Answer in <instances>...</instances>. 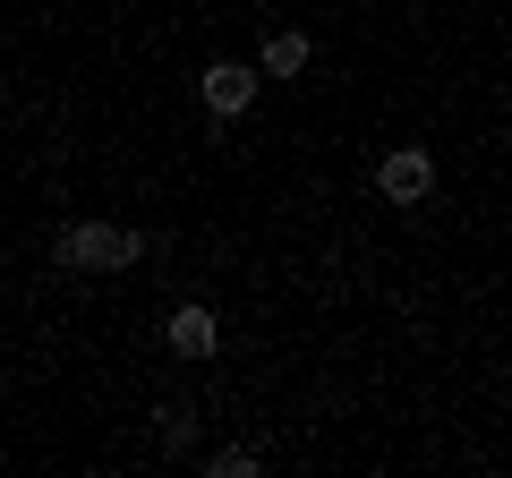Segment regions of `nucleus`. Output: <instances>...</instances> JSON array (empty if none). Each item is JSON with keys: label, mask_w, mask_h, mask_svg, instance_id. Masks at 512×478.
<instances>
[{"label": "nucleus", "mask_w": 512, "mask_h": 478, "mask_svg": "<svg viewBox=\"0 0 512 478\" xmlns=\"http://www.w3.org/2000/svg\"><path fill=\"white\" fill-rule=\"evenodd\" d=\"M256 470H265L256 444H214V453H205V478H256Z\"/></svg>", "instance_id": "7"}, {"label": "nucleus", "mask_w": 512, "mask_h": 478, "mask_svg": "<svg viewBox=\"0 0 512 478\" xmlns=\"http://www.w3.org/2000/svg\"><path fill=\"white\" fill-rule=\"evenodd\" d=\"M52 257L69 265V274H128V265H146V257H154V239H146V231H128V222L86 214V222H60Z\"/></svg>", "instance_id": "1"}, {"label": "nucleus", "mask_w": 512, "mask_h": 478, "mask_svg": "<svg viewBox=\"0 0 512 478\" xmlns=\"http://www.w3.org/2000/svg\"><path fill=\"white\" fill-rule=\"evenodd\" d=\"M163 350H180V359H214V350H222V316H214V308H197V299H188V308H171Z\"/></svg>", "instance_id": "4"}, {"label": "nucleus", "mask_w": 512, "mask_h": 478, "mask_svg": "<svg viewBox=\"0 0 512 478\" xmlns=\"http://www.w3.org/2000/svg\"><path fill=\"white\" fill-rule=\"evenodd\" d=\"M256 86H265V69H248V60H214V69L197 77L205 111H214V129H222V120H239V111L256 103Z\"/></svg>", "instance_id": "3"}, {"label": "nucleus", "mask_w": 512, "mask_h": 478, "mask_svg": "<svg viewBox=\"0 0 512 478\" xmlns=\"http://www.w3.org/2000/svg\"><path fill=\"white\" fill-rule=\"evenodd\" d=\"M308 52H316V43L299 35V26H274V35L256 43V69H265V77H299V69H308Z\"/></svg>", "instance_id": "5"}, {"label": "nucleus", "mask_w": 512, "mask_h": 478, "mask_svg": "<svg viewBox=\"0 0 512 478\" xmlns=\"http://www.w3.org/2000/svg\"><path fill=\"white\" fill-rule=\"evenodd\" d=\"M188 436H197V410H188V402L154 410V444H163V453H188Z\"/></svg>", "instance_id": "6"}, {"label": "nucleus", "mask_w": 512, "mask_h": 478, "mask_svg": "<svg viewBox=\"0 0 512 478\" xmlns=\"http://www.w3.org/2000/svg\"><path fill=\"white\" fill-rule=\"evenodd\" d=\"M376 197L402 205V214H410V205H427V197H436V154H427V146H393L376 163Z\"/></svg>", "instance_id": "2"}]
</instances>
